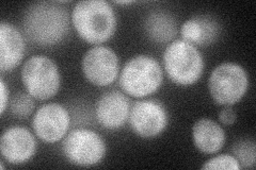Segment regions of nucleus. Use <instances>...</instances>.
<instances>
[{"label":"nucleus","mask_w":256,"mask_h":170,"mask_svg":"<svg viewBox=\"0 0 256 170\" xmlns=\"http://www.w3.org/2000/svg\"><path fill=\"white\" fill-rule=\"evenodd\" d=\"M22 26L30 42L50 47L61 43L68 35L70 16L66 7L56 2H36L27 7Z\"/></svg>","instance_id":"f257e3e1"},{"label":"nucleus","mask_w":256,"mask_h":170,"mask_svg":"<svg viewBox=\"0 0 256 170\" xmlns=\"http://www.w3.org/2000/svg\"><path fill=\"white\" fill-rule=\"evenodd\" d=\"M72 23L84 42L100 45L114 36L116 15L106 0H82L72 11Z\"/></svg>","instance_id":"f03ea898"},{"label":"nucleus","mask_w":256,"mask_h":170,"mask_svg":"<svg viewBox=\"0 0 256 170\" xmlns=\"http://www.w3.org/2000/svg\"><path fill=\"white\" fill-rule=\"evenodd\" d=\"M162 68L153 56L139 54L128 61L120 74L123 92L134 98H144L162 85Z\"/></svg>","instance_id":"7ed1b4c3"},{"label":"nucleus","mask_w":256,"mask_h":170,"mask_svg":"<svg viewBox=\"0 0 256 170\" xmlns=\"http://www.w3.org/2000/svg\"><path fill=\"white\" fill-rule=\"evenodd\" d=\"M164 67L175 84L189 86L202 77L204 59L194 45L182 39H175L164 52Z\"/></svg>","instance_id":"20e7f679"},{"label":"nucleus","mask_w":256,"mask_h":170,"mask_svg":"<svg viewBox=\"0 0 256 170\" xmlns=\"http://www.w3.org/2000/svg\"><path fill=\"white\" fill-rule=\"evenodd\" d=\"M22 82L28 94L36 100H48L58 94L61 74L57 64L46 55H34L24 63Z\"/></svg>","instance_id":"39448f33"},{"label":"nucleus","mask_w":256,"mask_h":170,"mask_svg":"<svg viewBox=\"0 0 256 170\" xmlns=\"http://www.w3.org/2000/svg\"><path fill=\"white\" fill-rule=\"evenodd\" d=\"M249 88V76L237 63L226 62L216 67L208 80L212 100L224 107H232L244 98Z\"/></svg>","instance_id":"423d86ee"},{"label":"nucleus","mask_w":256,"mask_h":170,"mask_svg":"<svg viewBox=\"0 0 256 170\" xmlns=\"http://www.w3.org/2000/svg\"><path fill=\"white\" fill-rule=\"evenodd\" d=\"M106 143L89 129H75L63 139L62 152L72 164L91 167L100 164L106 156Z\"/></svg>","instance_id":"0eeeda50"},{"label":"nucleus","mask_w":256,"mask_h":170,"mask_svg":"<svg viewBox=\"0 0 256 170\" xmlns=\"http://www.w3.org/2000/svg\"><path fill=\"white\" fill-rule=\"evenodd\" d=\"M82 69L86 79L93 85L108 86L118 77V56L112 48L96 45L84 55Z\"/></svg>","instance_id":"6e6552de"},{"label":"nucleus","mask_w":256,"mask_h":170,"mask_svg":"<svg viewBox=\"0 0 256 170\" xmlns=\"http://www.w3.org/2000/svg\"><path fill=\"white\" fill-rule=\"evenodd\" d=\"M128 121L138 136L142 139H154L166 130L169 115L164 105L159 101L139 100L132 105Z\"/></svg>","instance_id":"1a4fd4ad"},{"label":"nucleus","mask_w":256,"mask_h":170,"mask_svg":"<svg viewBox=\"0 0 256 170\" xmlns=\"http://www.w3.org/2000/svg\"><path fill=\"white\" fill-rule=\"evenodd\" d=\"M70 126L68 111L59 103H47L32 118V129L40 140L47 144L58 143L66 136Z\"/></svg>","instance_id":"9d476101"},{"label":"nucleus","mask_w":256,"mask_h":170,"mask_svg":"<svg viewBox=\"0 0 256 170\" xmlns=\"http://www.w3.org/2000/svg\"><path fill=\"white\" fill-rule=\"evenodd\" d=\"M38 144L27 128L13 126L6 129L0 139V151L4 161L12 165L25 164L36 155Z\"/></svg>","instance_id":"9b49d317"},{"label":"nucleus","mask_w":256,"mask_h":170,"mask_svg":"<svg viewBox=\"0 0 256 170\" xmlns=\"http://www.w3.org/2000/svg\"><path fill=\"white\" fill-rule=\"evenodd\" d=\"M130 100L118 90L104 93L96 102L95 116L98 124L108 130H118L130 118Z\"/></svg>","instance_id":"f8f14e48"},{"label":"nucleus","mask_w":256,"mask_h":170,"mask_svg":"<svg viewBox=\"0 0 256 170\" xmlns=\"http://www.w3.org/2000/svg\"><path fill=\"white\" fill-rule=\"evenodd\" d=\"M25 54V39L20 30L6 21L0 23V70L9 72L22 63Z\"/></svg>","instance_id":"ddd939ff"},{"label":"nucleus","mask_w":256,"mask_h":170,"mask_svg":"<svg viewBox=\"0 0 256 170\" xmlns=\"http://www.w3.org/2000/svg\"><path fill=\"white\" fill-rule=\"evenodd\" d=\"M192 139L196 147L205 155L219 152L226 141L223 128L210 118L198 119L192 128Z\"/></svg>","instance_id":"4468645a"},{"label":"nucleus","mask_w":256,"mask_h":170,"mask_svg":"<svg viewBox=\"0 0 256 170\" xmlns=\"http://www.w3.org/2000/svg\"><path fill=\"white\" fill-rule=\"evenodd\" d=\"M219 25L212 17L196 16L187 19L180 27L182 39L196 46L212 44L219 35Z\"/></svg>","instance_id":"2eb2a0df"},{"label":"nucleus","mask_w":256,"mask_h":170,"mask_svg":"<svg viewBox=\"0 0 256 170\" xmlns=\"http://www.w3.org/2000/svg\"><path fill=\"white\" fill-rule=\"evenodd\" d=\"M144 30L153 42L169 45L178 34V23L170 13L158 10L146 16Z\"/></svg>","instance_id":"dca6fc26"},{"label":"nucleus","mask_w":256,"mask_h":170,"mask_svg":"<svg viewBox=\"0 0 256 170\" xmlns=\"http://www.w3.org/2000/svg\"><path fill=\"white\" fill-rule=\"evenodd\" d=\"M12 114L18 118H25L31 115L34 111V98L28 93H16L9 102Z\"/></svg>","instance_id":"f3484780"},{"label":"nucleus","mask_w":256,"mask_h":170,"mask_svg":"<svg viewBox=\"0 0 256 170\" xmlns=\"http://www.w3.org/2000/svg\"><path fill=\"white\" fill-rule=\"evenodd\" d=\"M255 143L252 140H242L234 145V157L242 168H253L255 165Z\"/></svg>","instance_id":"a211bd4d"},{"label":"nucleus","mask_w":256,"mask_h":170,"mask_svg":"<svg viewBox=\"0 0 256 170\" xmlns=\"http://www.w3.org/2000/svg\"><path fill=\"white\" fill-rule=\"evenodd\" d=\"M202 169H228V170H240L242 169L239 162L234 156L219 155L214 157L203 164Z\"/></svg>","instance_id":"6ab92c4d"},{"label":"nucleus","mask_w":256,"mask_h":170,"mask_svg":"<svg viewBox=\"0 0 256 170\" xmlns=\"http://www.w3.org/2000/svg\"><path fill=\"white\" fill-rule=\"evenodd\" d=\"M219 120L223 125L232 126L233 124H235V121L237 120L236 112L230 107H226L219 113Z\"/></svg>","instance_id":"aec40b11"},{"label":"nucleus","mask_w":256,"mask_h":170,"mask_svg":"<svg viewBox=\"0 0 256 170\" xmlns=\"http://www.w3.org/2000/svg\"><path fill=\"white\" fill-rule=\"evenodd\" d=\"M0 86H2V109H0V114L4 115L8 104H9L10 101H9V90H8L6 84L2 78V81H0Z\"/></svg>","instance_id":"412c9836"},{"label":"nucleus","mask_w":256,"mask_h":170,"mask_svg":"<svg viewBox=\"0 0 256 170\" xmlns=\"http://www.w3.org/2000/svg\"><path fill=\"white\" fill-rule=\"evenodd\" d=\"M116 3H118V4H123V5H128V4L134 3V1H132V0H126V1H116Z\"/></svg>","instance_id":"4be33fe9"}]
</instances>
